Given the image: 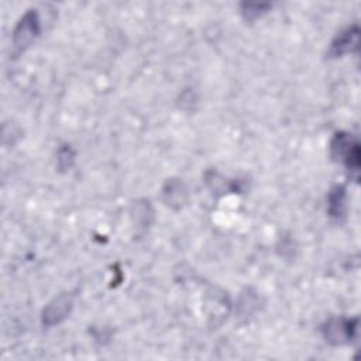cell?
Wrapping results in <instances>:
<instances>
[{
	"mask_svg": "<svg viewBox=\"0 0 361 361\" xmlns=\"http://www.w3.org/2000/svg\"><path fill=\"white\" fill-rule=\"evenodd\" d=\"M331 157L345 164L351 171L360 168V144L357 138H353L347 133H337L330 144Z\"/></svg>",
	"mask_w": 361,
	"mask_h": 361,
	"instance_id": "1",
	"label": "cell"
},
{
	"mask_svg": "<svg viewBox=\"0 0 361 361\" xmlns=\"http://www.w3.org/2000/svg\"><path fill=\"white\" fill-rule=\"evenodd\" d=\"M39 32H41V27H39L37 11L35 10L27 11L21 17V20L18 21L13 32L14 51L20 54L24 49H27L31 45V42L39 35Z\"/></svg>",
	"mask_w": 361,
	"mask_h": 361,
	"instance_id": "2",
	"label": "cell"
},
{
	"mask_svg": "<svg viewBox=\"0 0 361 361\" xmlns=\"http://www.w3.org/2000/svg\"><path fill=\"white\" fill-rule=\"evenodd\" d=\"M323 336L326 341L333 345L348 344L357 331V319H344V317H334L329 319L323 326Z\"/></svg>",
	"mask_w": 361,
	"mask_h": 361,
	"instance_id": "3",
	"label": "cell"
},
{
	"mask_svg": "<svg viewBox=\"0 0 361 361\" xmlns=\"http://www.w3.org/2000/svg\"><path fill=\"white\" fill-rule=\"evenodd\" d=\"M73 300L69 295H59L42 312V322L47 326H54L62 322L72 310Z\"/></svg>",
	"mask_w": 361,
	"mask_h": 361,
	"instance_id": "4",
	"label": "cell"
},
{
	"mask_svg": "<svg viewBox=\"0 0 361 361\" xmlns=\"http://www.w3.org/2000/svg\"><path fill=\"white\" fill-rule=\"evenodd\" d=\"M358 48V27L353 25L341 31L330 44L329 55L338 58L345 54L354 52Z\"/></svg>",
	"mask_w": 361,
	"mask_h": 361,
	"instance_id": "5",
	"label": "cell"
},
{
	"mask_svg": "<svg viewBox=\"0 0 361 361\" xmlns=\"http://www.w3.org/2000/svg\"><path fill=\"white\" fill-rule=\"evenodd\" d=\"M162 197L172 209H180L188 202V190L179 179H168L162 188Z\"/></svg>",
	"mask_w": 361,
	"mask_h": 361,
	"instance_id": "6",
	"label": "cell"
},
{
	"mask_svg": "<svg viewBox=\"0 0 361 361\" xmlns=\"http://www.w3.org/2000/svg\"><path fill=\"white\" fill-rule=\"evenodd\" d=\"M345 190L343 186H334L329 193V213L331 217H341L344 214Z\"/></svg>",
	"mask_w": 361,
	"mask_h": 361,
	"instance_id": "7",
	"label": "cell"
},
{
	"mask_svg": "<svg viewBox=\"0 0 361 361\" xmlns=\"http://www.w3.org/2000/svg\"><path fill=\"white\" fill-rule=\"evenodd\" d=\"M269 8H271V4L268 3H243L241 14L245 20L254 21L259 18L262 14H265Z\"/></svg>",
	"mask_w": 361,
	"mask_h": 361,
	"instance_id": "8",
	"label": "cell"
},
{
	"mask_svg": "<svg viewBox=\"0 0 361 361\" xmlns=\"http://www.w3.org/2000/svg\"><path fill=\"white\" fill-rule=\"evenodd\" d=\"M73 161V152L69 145H62L58 151V165L61 169L71 168Z\"/></svg>",
	"mask_w": 361,
	"mask_h": 361,
	"instance_id": "9",
	"label": "cell"
}]
</instances>
